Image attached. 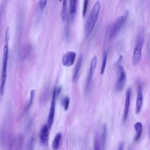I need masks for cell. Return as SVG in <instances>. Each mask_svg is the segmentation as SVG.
Wrapping results in <instances>:
<instances>
[{
  "instance_id": "ac0fdd59",
  "label": "cell",
  "mask_w": 150,
  "mask_h": 150,
  "mask_svg": "<svg viewBox=\"0 0 150 150\" xmlns=\"http://www.w3.org/2000/svg\"><path fill=\"white\" fill-rule=\"evenodd\" d=\"M107 59H108V52L107 51H105L103 54V60H102V63H101V70H100L101 74H103L105 71L107 62Z\"/></svg>"
},
{
  "instance_id": "603a6c76",
  "label": "cell",
  "mask_w": 150,
  "mask_h": 150,
  "mask_svg": "<svg viewBox=\"0 0 150 150\" xmlns=\"http://www.w3.org/2000/svg\"><path fill=\"white\" fill-rule=\"evenodd\" d=\"M123 148H124V144H123L122 142H121V143H120V144L119 145L117 150H123Z\"/></svg>"
},
{
  "instance_id": "9a60e30c",
  "label": "cell",
  "mask_w": 150,
  "mask_h": 150,
  "mask_svg": "<svg viewBox=\"0 0 150 150\" xmlns=\"http://www.w3.org/2000/svg\"><path fill=\"white\" fill-rule=\"evenodd\" d=\"M62 139V134L60 132H58L55 135L53 142H52V148L53 150H58L60 148V141Z\"/></svg>"
},
{
  "instance_id": "6da1fadb",
  "label": "cell",
  "mask_w": 150,
  "mask_h": 150,
  "mask_svg": "<svg viewBox=\"0 0 150 150\" xmlns=\"http://www.w3.org/2000/svg\"><path fill=\"white\" fill-rule=\"evenodd\" d=\"M10 37V29L7 27L5 32L4 49H3V58H2V67L0 83V96H2L4 93L5 86L7 77V65L9 55V41Z\"/></svg>"
},
{
  "instance_id": "8992f818",
  "label": "cell",
  "mask_w": 150,
  "mask_h": 150,
  "mask_svg": "<svg viewBox=\"0 0 150 150\" xmlns=\"http://www.w3.org/2000/svg\"><path fill=\"white\" fill-rule=\"evenodd\" d=\"M97 65V57L96 55H94L92 57V59L90 61V67H89V69H88V73H87L86 85V91H88L90 88V85H91V83L92 81V79H93V76L96 71Z\"/></svg>"
},
{
  "instance_id": "52a82bcc",
  "label": "cell",
  "mask_w": 150,
  "mask_h": 150,
  "mask_svg": "<svg viewBox=\"0 0 150 150\" xmlns=\"http://www.w3.org/2000/svg\"><path fill=\"white\" fill-rule=\"evenodd\" d=\"M57 97L56 96V87L54 88L52 93V100H51V103H50V109H49V115H48V118H47V125L48 127L50 129L53 122L54 120V112H55V105H56V100Z\"/></svg>"
},
{
  "instance_id": "2e32d148",
  "label": "cell",
  "mask_w": 150,
  "mask_h": 150,
  "mask_svg": "<svg viewBox=\"0 0 150 150\" xmlns=\"http://www.w3.org/2000/svg\"><path fill=\"white\" fill-rule=\"evenodd\" d=\"M77 0H70L69 2V13L71 18L73 19L76 12Z\"/></svg>"
},
{
  "instance_id": "cb8c5ba5",
  "label": "cell",
  "mask_w": 150,
  "mask_h": 150,
  "mask_svg": "<svg viewBox=\"0 0 150 150\" xmlns=\"http://www.w3.org/2000/svg\"><path fill=\"white\" fill-rule=\"evenodd\" d=\"M129 150H133V149H132V148H130V149H129Z\"/></svg>"
},
{
  "instance_id": "7402d4cb",
  "label": "cell",
  "mask_w": 150,
  "mask_h": 150,
  "mask_svg": "<svg viewBox=\"0 0 150 150\" xmlns=\"http://www.w3.org/2000/svg\"><path fill=\"white\" fill-rule=\"evenodd\" d=\"M47 0H39V7L41 11H42L45 9V8L46 5V4H47Z\"/></svg>"
},
{
  "instance_id": "ba28073f",
  "label": "cell",
  "mask_w": 150,
  "mask_h": 150,
  "mask_svg": "<svg viewBox=\"0 0 150 150\" xmlns=\"http://www.w3.org/2000/svg\"><path fill=\"white\" fill-rule=\"evenodd\" d=\"M76 57V53L74 51H67L66 52L62 59V64L65 67H70L73 65L75 59Z\"/></svg>"
},
{
  "instance_id": "44dd1931",
  "label": "cell",
  "mask_w": 150,
  "mask_h": 150,
  "mask_svg": "<svg viewBox=\"0 0 150 150\" xmlns=\"http://www.w3.org/2000/svg\"><path fill=\"white\" fill-rule=\"evenodd\" d=\"M88 4V0H83V11H82V15L83 17L85 16L86 14Z\"/></svg>"
},
{
  "instance_id": "277c9868",
  "label": "cell",
  "mask_w": 150,
  "mask_h": 150,
  "mask_svg": "<svg viewBox=\"0 0 150 150\" xmlns=\"http://www.w3.org/2000/svg\"><path fill=\"white\" fill-rule=\"evenodd\" d=\"M117 80L115 84V91L117 92H120L125 87L127 81V74L124 68L120 64L117 66Z\"/></svg>"
},
{
  "instance_id": "30bf717a",
  "label": "cell",
  "mask_w": 150,
  "mask_h": 150,
  "mask_svg": "<svg viewBox=\"0 0 150 150\" xmlns=\"http://www.w3.org/2000/svg\"><path fill=\"white\" fill-rule=\"evenodd\" d=\"M49 129L46 124L42 126L40 131V141L42 145H47L48 144L49 137Z\"/></svg>"
},
{
  "instance_id": "5bb4252c",
  "label": "cell",
  "mask_w": 150,
  "mask_h": 150,
  "mask_svg": "<svg viewBox=\"0 0 150 150\" xmlns=\"http://www.w3.org/2000/svg\"><path fill=\"white\" fill-rule=\"evenodd\" d=\"M134 127L135 131V135L134 137V141L135 142L138 141L142 135V124L140 122H137L134 125Z\"/></svg>"
},
{
  "instance_id": "ffe728a7",
  "label": "cell",
  "mask_w": 150,
  "mask_h": 150,
  "mask_svg": "<svg viewBox=\"0 0 150 150\" xmlns=\"http://www.w3.org/2000/svg\"><path fill=\"white\" fill-rule=\"evenodd\" d=\"M69 104H70V98L69 96H66L62 101V104H63L64 110L65 111H67L68 110L69 107Z\"/></svg>"
},
{
  "instance_id": "4fadbf2b",
  "label": "cell",
  "mask_w": 150,
  "mask_h": 150,
  "mask_svg": "<svg viewBox=\"0 0 150 150\" xmlns=\"http://www.w3.org/2000/svg\"><path fill=\"white\" fill-rule=\"evenodd\" d=\"M107 128L106 124H104L102 126L101 137H100V144H101L102 150H104L105 148V144H106V141L107 138Z\"/></svg>"
},
{
  "instance_id": "e0dca14e",
  "label": "cell",
  "mask_w": 150,
  "mask_h": 150,
  "mask_svg": "<svg viewBox=\"0 0 150 150\" xmlns=\"http://www.w3.org/2000/svg\"><path fill=\"white\" fill-rule=\"evenodd\" d=\"M93 149L94 150H102L100 141V137L98 134H96L94 138L93 142Z\"/></svg>"
},
{
  "instance_id": "7c38bea8",
  "label": "cell",
  "mask_w": 150,
  "mask_h": 150,
  "mask_svg": "<svg viewBox=\"0 0 150 150\" xmlns=\"http://www.w3.org/2000/svg\"><path fill=\"white\" fill-rule=\"evenodd\" d=\"M83 56L81 54L79 56L77 63L76 64L75 68L74 69L73 73V76H72V80L73 82L76 81L80 74V71L81 70V67L82 66V63H83Z\"/></svg>"
},
{
  "instance_id": "9c48e42d",
  "label": "cell",
  "mask_w": 150,
  "mask_h": 150,
  "mask_svg": "<svg viewBox=\"0 0 150 150\" xmlns=\"http://www.w3.org/2000/svg\"><path fill=\"white\" fill-rule=\"evenodd\" d=\"M131 96V89L130 88H128L125 93V104H124V113H123V117H122V120L124 122L126 121L128 116L129 106H130Z\"/></svg>"
},
{
  "instance_id": "3957f363",
  "label": "cell",
  "mask_w": 150,
  "mask_h": 150,
  "mask_svg": "<svg viewBox=\"0 0 150 150\" xmlns=\"http://www.w3.org/2000/svg\"><path fill=\"white\" fill-rule=\"evenodd\" d=\"M145 39V32L144 30H141L138 32L135 40L134 48L132 62L134 65H137L141 60L142 56V50Z\"/></svg>"
},
{
  "instance_id": "d6986e66",
  "label": "cell",
  "mask_w": 150,
  "mask_h": 150,
  "mask_svg": "<svg viewBox=\"0 0 150 150\" xmlns=\"http://www.w3.org/2000/svg\"><path fill=\"white\" fill-rule=\"evenodd\" d=\"M35 90H32L30 91V98H29V102H28V104L26 107V110H28L31 106L32 103H33V98H34V97H35Z\"/></svg>"
},
{
  "instance_id": "7a4b0ae2",
  "label": "cell",
  "mask_w": 150,
  "mask_h": 150,
  "mask_svg": "<svg viewBox=\"0 0 150 150\" xmlns=\"http://www.w3.org/2000/svg\"><path fill=\"white\" fill-rule=\"evenodd\" d=\"M100 9V1L99 0H97L92 8L85 23L84 32L86 36H88L92 32L98 19Z\"/></svg>"
},
{
  "instance_id": "8fae6325",
  "label": "cell",
  "mask_w": 150,
  "mask_h": 150,
  "mask_svg": "<svg viewBox=\"0 0 150 150\" xmlns=\"http://www.w3.org/2000/svg\"><path fill=\"white\" fill-rule=\"evenodd\" d=\"M143 103V95H142V88L141 85L138 87L136 107H135V113L139 114L141 110Z\"/></svg>"
},
{
  "instance_id": "5b68a950",
  "label": "cell",
  "mask_w": 150,
  "mask_h": 150,
  "mask_svg": "<svg viewBox=\"0 0 150 150\" xmlns=\"http://www.w3.org/2000/svg\"><path fill=\"white\" fill-rule=\"evenodd\" d=\"M128 16V11H127L122 15L120 16L115 21L111 29L110 38V39L114 38L120 31L121 29L124 25Z\"/></svg>"
}]
</instances>
